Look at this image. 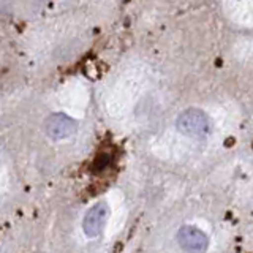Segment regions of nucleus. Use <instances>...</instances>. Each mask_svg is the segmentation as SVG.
I'll return each instance as SVG.
<instances>
[{
    "instance_id": "4",
    "label": "nucleus",
    "mask_w": 253,
    "mask_h": 253,
    "mask_svg": "<svg viewBox=\"0 0 253 253\" xmlns=\"http://www.w3.org/2000/svg\"><path fill=\"white\" fill-rule=\"evenodd\" d=\"M76 128H78L76 122L63 113H54L44 122V130L47 133V136L52 139L68 138L76 131Z\"/></svg>"
},
{
    "instance_id": "1",
    "label": "nucleus",
    "mask_w": 253,
    "mask_h": 253,
    "mask_svg": "<svg viewBox=\"0 0 253 253\" xmlns=\"http://www.w3.org/2000/svg\"><path fill=\"white\" fill-rule=\"evenodd\" d=\"M176 128L185 136H204L211 130V121L204 111L198 108L185 109L176 121Z\"/></svg>"
},
{
    "instance_id": "2",
    "label": "nucleus",
    "mask_w": 253,
    "mask_h": 253,
    "mask_svg": "<svg viewBox=\"0 0 253 253\" xmlns=\"http://www.w3.org/2000/svg\"><path fill=\"white\" fill-rule=\"evenodd\" d=\"M177 244L185 253H206L209 247V237L200 228L184 225L177 231Z\"/></svg>"
},
{
    "instance_id": "3",
    "label": "nucleus",
    "mask_w": 253,
    "mask_h": 253,
    "mask_svg": "<svg viewBox=\"0 0 253 253\" xmlns=\"http://www.w3.org/2000/svg\"><path fill=\"white\" fill-rule=\"evenodd\" d=\"M109 217V206L105 201H100L87 211L83 220V229L89 237H97L101 234Z\"/></svg>"
}]
</instances>
